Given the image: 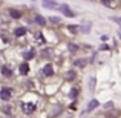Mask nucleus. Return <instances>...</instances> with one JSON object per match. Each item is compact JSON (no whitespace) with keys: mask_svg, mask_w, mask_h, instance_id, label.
Listing matches in <instances>:
<instances>
[{"mask_svg":"<svg viewBox=\"0 0 121 118\" xmlns=\"http://www.w3.org/2000/svg\"><path fill=\"white\" fill-rule=\"evenodd\" d=\"M86 65V61L83 58H78V60H75V66H78V68H83V66Z\"/></svg>","mask_w":121,"mask_h":118,"instance_id":"obj_15","label":"nucleus"},{"mask_svg":"<svg viewBox=\"0 0 121 118\" xmlns=\"http://www.w3.org/2000/svg\"><path fill=\"white\" fill-rule=\"evenodd\" d=\"M35 35H37V41H39L40 44H43V43H44V37H43V34H41V32H37Z\"/></svg>","mask_w":121,"mask_h":118,"instance_id":"obj_14","label":"nucleus"},{"mask_svg":"<svg viewBox=\"0 0 121 118\" xmlns=\"http://www.w3.org/2000/svg\"><path fill=\"white\" fill-rule=\"evenodd\" d=\"M9 15H11V17H14V18H20L22 17V12L18 11V9L11 8V9H9Z\"/></svg>","mask_w":121,"mask_h":118,"instance_id":"obj_9","label":"nucleus"},{"mask_svg":"<svg viewBox=\"0 0 121 118\" xmlns=\"http://www.w3.org/2000/svg\"><path fill=\"white\" fill-rule=\"evenodd\" d=\"M2 74H3V77L9 78V77H12V69L9 68V66L3 65V66H2Z\"/></svg>","mask_w":121,"mask_h":118,"instance_id":"obj_5","label":"nucleus"},{"mask_svg":"<svg viewBox=\"0 0 121 118\" xmlns=\"http://www.w3.org/2000/svg\"><path fill=\"white\" fill-rule=\"evenodd\" d=\"M41 2H43V6L48 8V9H57L58 8V5H57L55 0H41Z\"/></svg>","mask_w":121,"mask_h":118,"instance_id":"obj_4","label":"nucleus"},{"mask_svg":"<svg viewBox=\"0 0 121 118\" xmlns=\"http://www.w3.org/2000/svg\"><path fill=\"white\" fill-rule=\"evenodd\" d=\"M14 34L17 37H22V35H25L26 34V28H17V29L14 31Z\"/></svg>","mask_w":121,"mask_h":118,"instance_id":"obj_11","label":"nucleus"},{"mask_svg":"<svg viewBox=\"0 0 121 118\" xmlns=\"http://www.w3.org/2000/svg\"><path fill=\"white\" fill-rule=\"evenodd\" d=\"M20 107H22V110H23V114H26V115H31V114L35 110V104L34 103H22L20 104Z\"/></svg>","mask_w":121,"mask_h":118,"instance_id":"obj_1","label":"nucleus"},{"mask_svg":"<svg viewBox=\"0 0 121 118\" xmlns=\"http://www.w3.org/2000/svg\"><path fill=\"white\" fill-rule=\"evenodd\" d=\"M34 55H35V54H34V51H26V52L23 54V57H25L26 60H31V58H32Z\"/></svg>","mask_w":121,"mask_h":118,"instance_id":"obj_13","label":"nucleus"},{"mask_svg":"<svg viewBox=\"0 0 121 118\" xmlns=\"http://www.w3.org/2000/svg\"><path fill=\"white\" fill-rule=\"evenodd\" d=\"M51 55V51L48 49V51H43V57H49Z\"/></svg>","mask_w":121,"mask_h":118,"instance_id":"obj_20","label":"nucleus"},{"mask_svg":"<svg viewBox=\"0 0 121 118\" xmlns=\"http://www.w3.org/2000/svg\"><path fill=\"white\" fill-rule=\"evenodd\" d=\"M94 86H95V78L91 80V91H94Z\"/></svg>","mask_w":121,"mask_h":118,"instance_id":"obj_21","label":"nucleus"},{"mask_svg":"<svg viewBox=\"0 0 121 118\" xmlns=\"http://www.w3.org/2000/svg\"><path fill=\"white\" fill-rule=\"evenodd\" d=\"M57 9H58V11L61 12L63 15H66V17H75L74 11H72V9L69 8L68 5H60V6H58V8H57Z\"/></svg>","mask_w":121,"mask_h":118,"instance_id":"obj_2","label":"nucleus"},{"mask_svg":"<svg viewBox=\"0 0 121 118\" xmlns=\"http://www.w3.org/2000/svg\"><path fill=\"white\" fill-rule=\"evenodd\" d=\"M89 31H91V28H89V26H83L81 28V32H84V34H89Z\"/></svg>","mask_w":121,"mask_h":118,"instance_id":"obj_17","label":"nucleus"},{"mask_svg":"<svg viewBox=\"0 0 121 118\" xmlns=\"http://www.w3.org/2000/svg\"><path fill=\"white\" fill-rule=\"evenodd\" d=\"M49 20L52 22V23H60V18H57V17H51Z\"/></svg>","mask_w":121,"mask_h":118,"instance_id":"obj_18","label":"nucleus"},{"mask_svg":"<svg viewBox=\"0 0 121 118\" xmlns=\"http://www.w3.org/2000/svg\"><path fill=\"white\" fill-rule=\"evenodd\" d=\"M34 22H35L37 25H40V26H44V25H46V18L41 17L40 14H37L35 17H34Z\"/></svg>","mask_w":121,"mask_h":118,"instance_id":"obj_7","label":"nucleus"},{"mask_svg":"<svg viewBox=\"0 0 121 118\" xmlns=\"http://www.w3.org/2000/svg\"><path fill=\"white\" fill-rule=\"evenodd\" d=\"M12 95V89L11 87H3L2 91H0V98H2L3 101H8L9 98H11Z\"/></svg>","mask_w":121,"mask_h":118,"instance_id":"obj_3","label":"nucleus"},{"mask_svg":"<svg viewBox=\"0 0 121 118\" xmlns=\"http://www.w3.org/2000/svg\"><path fill=\"white\" fill-rule=\"evenodd\" d=\"M77 28H78V26H69V31L75 34V32H77Z\"/></svg>","mask_w":121,"mask_h":118,"instance_id":"obj_19","label":"nucleus"},{"mask_svg":"<svg viewBox=\"0 0 121 118\" xmlns=\"http://www.w3.org/2000/svg\"><path fill=\"white\" fill-rule=\"evenodd\" d=\"M2 112L5 114V115H11V114H12L11 106H3V107H2Z\"/></svg>","mask_w":121,"mask_h":118,"instance_id":"obj_12","label":"nucleus"},{"mask_svg":"<svg viewBox=\"0 0 121 118\" xmlns=\"http://www.w3.org/2000/svg\"><path fill=\"white\" fill-rule=\"evenodd\" d=\"M66 78H68V80H74V78H75V72H74V71L68 72V75H66Z\"/></svg>","mask_w":121,"mask_h":118,"instance_id":"obj_16","label":"nucleus"},{"mask_svg":"<svg viewBox=\"0 0 121 118\" xmlns=\"http://www.w3.org/2000/svg\"><path fill=\"white\" fill-rule=\"evenodd\" d=\"M18 69H20V72H22L23 75H26L28 72H29V66H28V63H22Z\"/></svg>","mask_w":121,"mask_h":118,"instance_id":"obj_10","label":"nucleus"},{"mask_svg":"<svg viewBox=\"0 0 121 118\" xmlns=\"http://www.w3.org/2000/svg\"><path fill=\"white\" fill-rule=\"evenodd\" d=\"M43 74H44V75H48V77L54 75V69H52V66H51V65H46V66L43 68Z\"/></svg>","mask_w":121,"mask_h":118,"instance_id":"obj_8","label":"nucleus"},{"mask_svg":"<svg viewBox=\"0 0 121 118\" xmlns=\"http://www.w3.org/2000/svg\"><path fill=\"white\" fill-rule=\"evenodd\" d=\"M69 49H71V51H77V46H75V44H71V46H69Z\"/></svg>","mask_w":121,"mask_h":118,"instance_id":"obj_23","label":"nucleus"},{"mask_svg":"<svg viewBox=\"0 0 121 118\" xmlns=\"http://www.w3.org/2000/svg\"><path fill=\"white\" fill-rule=\"evenodd\" d=\"M103 2V5H106V6H109V3H110V0H101Z\"/></svg>","mask_w":121,"mask_h":118,"instance_id":"obj_22","label":"nucleus"},{"mask_svg":"<svg viewBox=\"0 0 121 118\" xmlns=\"http://www.w3.org/2000/svg\"><path fill=\"white\" fill-rule=\"evenodd\" d=\"M97 106H98V101L97 100H91V101H89V104H87V107H86V112H87V114L92 112Z\"/></svg>","mask_w":121,"mask_h":118,"instance_id":"obj_6","label":"nucleus"}]
</instances>
